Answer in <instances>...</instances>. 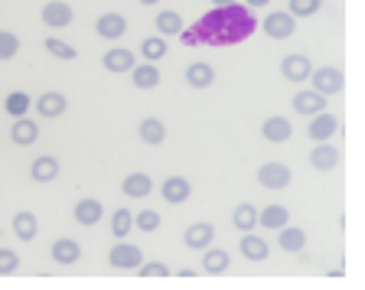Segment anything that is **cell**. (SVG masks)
<instances>
[{
  "label": "cell",
  "instance_id": "cell-1",
  "mask_svg": "<svg viewBox=\"0 0 365 290\" xmlns=\"http://www.w3.org/2000/svg\"><path fill=\"white\" fill-rule=\"evenodd\" d=\"M258 30V16L251 14V7L245 4H225V7H212V14H205L192 30L182 26L176 36H182V46H238L251 33Z\"/></svg>",
  "mask_w": 365,
  "mask_h": 290
},
{
  "label": "cell",
  "instance_id": "cell-2",
  "mask_svg": "<svg viewBox=\"0 0 365 290\" xmlns=\"http://www.w3.org/2000/svg\"><path fill=\"white\" fill-rule=\"evenodd\" d=\"M140 261H144V252H140L137 244H128L124 238H118V244L108 252V264H111L114 271H137Z\"/></svg>",
  "mask_w": 365,
  "mask_h": 290
},
{
  "label": "cell",
  "instance_id": "cell-3",
  "mask_svg": "<svg viewBox=\"0 0 365 290\" xmlns=\"http://www.w3.org/2000/svg\"><path fill=\"white\" fill-rule=\"evenodd\" d=\"M261 30H264L267 39H290L297 33V16L287 14V10H274L261 20Z\"/></svg>",
  "mask_w": 365,
  "mask_h": 290
},
{
  "label": "cell",
  "instance_id": "cell-4",
  "mask_svg": "<svg viewBox=\"0 0 365 290\" xmlns=\"http://www.w3.org/2000/svg\"><path fill=\"white\" fill-rule=\"evenodd\" d=\"M310 78H313V88L319 95H327V98H333V95H339L346 88V76L336 66H319V69L310 72Z\"/></svg>",
  "mask_w": 365,
  "mask_h": 290
},
{
  "label": "cell",
  "instance_id": "cell-5",
  "mask_svg": "<svg viewBox=\"0 0 365 290\" xmlns=\"http://www.w3.org/2000/svg\"><path fill=\"white\" fill-rule=\"evenodd\" d=\"M290 180H294V173H290L287 163L267 160V163H261V170H258V183L264 186V190H287Z\"/></svg>",
  "mask_w": 365,
  "mask_h": 290
},
{
  "label": "cell",
  "instance_id": "cell-6",
  "mask_svg": "<svg viewBox=\"0 0 365 290\" xmlns=\"http://www.w3.org/2000/svg\"><path fill=\"white\" fill-rule=\"evenodd\" d=\"M339 147L329 144V140H319V144H313L310 150V167L317 170V173H333L336 167H339Z\"/></svg>",
  "mask_w": 365,
  "mask_h": 290
},
{
  "label": "cell",
  "instance_id": "cell-7",
  "mask_svg": "<svg viewBox=\"0 0 365 290\" xmlns=\"http://www.w3.org/2000/svg\"><path fill=\"white\" fill-rule=\"evenodd\" d=\"M336 130H339V118H336L333 111H319V115H313L310 124H307V138H310L313 144H319V140H333Z\"/></svg>",
  "mask_w": 365,
  "mask_h": 290
},
{
  "label": "cell",
  "instance_id": "cell-8",
  "mask_svg": "<svg viewBox=\"0 0 365 290\" xmlns=\"http://www.w3.org/2000/svg\"><path fill=\"white\" fill-rule=\"evenodd\" d=\"M72 20H76V10H72V4H66V0H49L43 7V24L49 26V30H66Z\"/></svg>",
  "mask_w": 365,
  "mask_h": 290
},
{
  "label": "cell",
  "instance_id": "cell-9",
  "mask_svg": "<svg viewBox=\"0 0 365 290\" xmlns=\"http://www.w3.org/2000/svg\"><path fill=\"white\" fill-rule=\"evenodd\" d=\"M310 72H313V62L307 59L304 53H290V56H284L281 59V76L287 78V82H294V85L307 82Z\"/></svg>",
  "mask_w": 365,
  "mask_h": 290
},
{
  "label": "cell",
  "instance_id": "cell-10",
  "mask_svg": "<svg viewBox=\"0 0 365 290\" xmlns=\"http://www.w3.org/2000/svg\"><path fill=\"white\" fill-rule=\"evenodd\" d=\"M215 242V225L212 222H192L190 229L182 232V244L190 248V252H202L209 244Z\"/></svg>",
  "mask_w": 365,
  "mask_h": 290
},
{
  "label": "cell",
  "instance_id": "cell-11",
  "mask_svg": "<svg viewBox=\"0 0 365 290\" xmlns=\"http://www.w3.org/2000/svg\"><path fill=\"white\" fill-rule=\"evenodd\" d=\"M261 138H264L267 144H287V140L294 138V124L281 115H271L261 124Z\"/></svg>",
  "mask_w": 365,
  "mask_h": 290
},
{
  "label": "cell",
  "instance_id": "cell-12",
  "mask_svg": "<svg viewBox=\"0 0 365 290\" xmlns=\"http://www.w3.org/2000/svg\"><path fill=\"white\" fill-rule=\"evenodd\" d=\"M160 196L167 199L170 206H182V202L192 196V183L182 180V176H167V180L160 183Z\"/></svg>",
  "mask_w": 365,
  "mask_h": 290
},
{
  "label": "cell",
  "instance_id": "cell-13",
  "mask_svg": "<svg viewBox=\"0 0 365 290\" xmlns=\"http://www.w3.org/2000/svg\"><path fill=\"white\" fill-rule=\"evenodd\" d=\"M76 222L78 225H85V229H91V225H98L101 219H105V206H101V199H95V196H85V199H78L76 202Z\"/></svg>",
  "mask_w": 365,
  "mask_h": 290
},
{
  "label": "cell",
  "instance_id": "cell-14",
  "mask_svg": "<svg viewBox=\"0 0 365 290\" xmlns=\"http://www.w3.org/2000/svg\"><path fill=\"white\" fill-rule=\"evenodd\" d=\"M101 66H105L111 76H121V72H130L137 66V56L130 53V49L118 46V49H108V53L101 56Z\"/></svg>",
  "mask_w": 365,
  "mask_h": 290
},
{
  "label": "cell",
  "instance_id": "cell-15",
  "mask_svg": "<svg viewBox=\"0 0 365 290\" xmlns=\"http://www.w3.org/2000/svg\"><path fill=\"white\" fill-rule=\"evenodd\" d=\"M49 254H53L56 264L68 267V264H76V261L82 258V244H78L76 238H56V242L49 244Z\"/></svg>",
  "mask_w": 365,
  "mask_h": 290
},
{
  "label": "cell",
  "instance_id": "cell-16",
  "mask_svg": "<svg viewBox=\"0 0 365 290\" xmlns=\"http://www.w3.org/2000/svg\"><path fill=\"white\" fill-rule=\"evenodd\" d=\"M10 140L16 147H33L39 140V124L33 118H14V128H10Z\"/></svg>",
  "mask_w": 365,
  "mask_h": 290
},
{
  "label": "cell",
  "instance_id": "cell-17",
  "mask_svg": "<svg viewBox=\"0 0 365 290\" xmlns=\"http://www.w3.org/2000/svg\"><path fill=\"white\" fill-rule=\"evenodd\" d=\"M130 82H134L137 92H153L160 85V69H157V62H140V66H134L130 69Z\"/></svg>",
  "mask_w": 365,
  "mask_h": 290
},
{
  "label": "cell",
  "instance_id": "cell-18",
  "mask_svg": "<svg viewBox=\"0 0 365 290\" xmlns=\"http://www.w3.org/2000/svg\"><path fill=\"white\" fill-rule=\"evenodd\" d=\"M294 111L304 118H313L319 115V111H327V95H319L317 88H310V92H297L294 95Z\"/></svg>",
  "mask_w": 365,
  "mask_h": 290
},
{
  "label": "cell",
  "instance_id": "cell-19",
  "mask_svg": "<svg viewBox=\"0 0 365 290\" xmlns=\"http://www.w3.org/2000/svg\"><path fill=\"white\" fill-rule=\"evenodd\" d=\"M66 108H68V98L62 92H43L36 98V111L39 118H49V121H56V118L66 115Z\"/></svg>",
  "mask_w": 365,
  "mask_h": 290
},
{
  "label": "cell",
  "instance_id": "cell-20",
  "mask_svg": "<svg viewBox=\"0 0 365 290\" xmlns=\"http://www.w3.org/2000/svg\"><path fill=\"white\" fill-rule=\"evenodd\" d=\"M238 248H242L245 261H267V254H271V244H267L261 235H255V232H242Z\"/></svg>",
  "mask_w": 365,
  "mask_h": 290
},
{
  "label": "cell",
  "instance_id": "cell-21",
  "mask_svg": "<svg viewBox=\"0 0 365 290\" xmlns=\"http://www.w3.org/2000/svg\"><path fill=\"white\" fill-rule=\"evenodd\" d=\"M95 33L101 39H121L128 33V20H124V14H101L95 20Z\"/></svg>",
  "mask_w": 365,
  "mask_h": 290
},
{
  "label": "cell",
  "instance_id": "cell-22",
  "mask_svg": "<svg viewBox=\"0 0 365 290\" xmlns=\"http://www.w3.org/2000/svg\"><path fill=\"white\" fill-rule=\"evenodd\" d=\"M121 192L130 199H147L153 192V180L147 173H140V170H134V173H128L121 180Z\"/></svg>",
  "mask_w": 365,
  "mask_h": 290
},
{
  "label": "cell",
  "instance_id": "cell-23",
  "mask_svg": "<svg viewBox=\"0 0 365 290\" xmlns=\"http://www.w3.org/2000/svg\"><path fill=\"white\" fill-rule=\"evenodd\" d=\"M137 138L144 140L147 147L167 144V124L160 121V118H144V121L137 124Z\"/></svg>",
  "mask_w": 365,
  "mask_h": 290
},
{
  "label": "cell",
  "instance_id": "cell-24",
  "mask_svg": "<svg viewBox=\"0 0 365 290\" xmlns=\"http://www.w3.org/2000/svg\"><path fill=\"white\" fill-rule=\"evenodd\" d=\"M56 176H59V160H56L53 153H43V157H36V160L30 163L33 183H53Z\"/></svg>",
  "mask_w": 365,
  "mask_h": 290
},
{
  "label": "cell",
  "instance_id": "cell-25",
  "mask_svg": "<svg viewBox=\"0 0 365 290\" xmlns=\"http://www.w3.org/2000/svg\"><path fill=\"white\" fill-rule=\"evenodd\" d=\"M287 222H290V209L281 206V202H271V206H264L258 212V225H261V229L277 232V229H284Z\"/></svg>",
  "mask_w": 365,
  "mask_h": 290
},
{
  "label": "cell",
  "instance_id": "cell-26",
  "mask_svg": "<svg viewBox=\"0 0 365 290\" xmlns=\"http://www.w3.org/2000/svg\"><path fill=\"white\" fill-rule=\"evenodd\" d=\"M228 264H232V254L228 252H222V248H202V271L205 274L219 277L228 271Z\"/></svg>",
  "mask_w": 365,
  "mask_h": 290
},
{
  "label": "cell",
  "instance_id": "cell-27",
  "mask_svg": "<svg viewBox=\"0 0 365 290\" xmlns=\"http://www.w3.org/2000/svg\"><path fill=\"white\" fill-rule=\"evenodd\" d=\"M277 244L290 254H300L307 248V232L297 225H284V229H277Z\"/></svg>",
  "mask_w": 365,
  "mask_h": 290
},
{
  "label": "cell",
  "instance_id": "cell-28",
  "mask_svg": "<svg viewBox=\"0 0 365 290\" xmlns=\"http://www.w3.org/2000/svg\"><path fill=\"white\" fill-rule=\"evenodd\" d=\"M215 82V69L209 62H190L186 66V85L190 88H209Z\"/></svg>",
  "mask_w": 365,
  "mask_h": 290
},
{
  "label": "cell",
  "instance_id": "cell-29",
  "mask_svg": "<svg viewBox=\"0 0 365 290\" xmlns=\"http://www.w3.org/2000/svg\"><path fill=\"white\" fill-rule=\"evenodd\" d=\"M153 26H157V36H176L182 30V14L176 10H160L153 16Z\"/></svg>",
  "mask_w": 365,
  "mask_h": 290
},
{
  "label": "cell",
  "instance_id": "cell-30",
  "mask_svg": "<svg viewBox=\"0 0 365 290\" xmlns=\"http://www.w3.org/2000/svg\"><path fill=\"white\" fill-rule=\"evenodd\" d=\"M14 232L20 242H33L39 235V219L33 212H16L14 215Z\"/></svg>",
  "mask_w": 365,
  "mask_h": 290
},
{
  "label": "cell",
  "instance_id": "cell-31",
  "mask_svg": "<svg viewBox=\"0 0 365 290\" xmlns=\"http://www.w3.org/2000/svg\"><path fill=\"white\" fill-rule=\"evenodd\" d=\"M232 225H235L238 232H255L258 229V209L251 206V202L235 206V212H232Z\"/></svg>",
  "mask_w": 365,
  "mask_h": 290
},
{
  "label": "cell",
  "instance_id": "cell-32",
  "mask_svg": "<svg viewBox=\"0 0 365 290\" xmlns=\"http://www.w3.org/2000/svg\"><path fill=\"white\" fill-rule=\"evenodd\" d=\"M43 46H46V53L53 56V59H62V62H76V59H78V49L68 46L66 39L49 36V39H43Z\"/></svg>",
  "mask_w": 365,
  "mask_h": 290
},
{
  "label": "cell",
  "instance_id": "cell-33",
  "mask_svg": "<svg viewBox=\"0 0 365 290\" xmlns=\"http://www.w3.org/2000/svg\"><path fill=\"white\" fill-rule=\"evenodd\" d=\"M30 108H33V101H30V95L26 92H10L7 98H4V111H7L10 118L30 115Z\"/></svg>",
  "mask_w": 365,
  "mask_h": 290
},
{
  "label": "cell",
  "instance_id": "cell-34",
  "mask_svg": "<svg viewBox=\"0 0 365 290\" xmlns=\"http://www.w3.org/2000/svg\"><path fill=\"white\" fill-rule=\"evenodd\" d=\"M130 229H134V215H130V209H114L111 212V235L114 238H128Z\"/></svg>",
  "mask_w": 365,
  "mask_h": 290
},
{
  "label": "cell",
  "instance_id": "cell-35",
  "mask_svg": "<svg viewBox=\"0 0 365 290\" xmlns=\"http://www.w3.org/2000/svg\"><path fill=\"white\" fill-rule=\"evenodd\" d=\"M167 53H170V46H167V39L163 36H150V39L140 43V56H144L147 62H160Z\"/></svg>",
  "mask_w": 365,
  "mask_h": 290
},
{
  "label": "cell",
  "instance_id": "cell-36",
  "mask_svg": "<svg viewBox=\"0 0 365 290\" xmlns=\"http://www.w3.org/2000/svg\"><path fill=\"white\" fill-rule=\"evenodd\" d=\"M323 10V0H287V14H294L297 20L300 16H313Z\"/></svg>",
  "mask_w": 365,
  "mask_h": 290
},
{
  "label": "cell",
  "instance_id": "cell-37",
  "mask_svg": "<svg viewBox=\"0 0 365 290\" xmlns=\"http://www.w3.org/2000/svg\"><path fill=\"white\" fill-rule=\"evenodd\" d=\"M16 53H20V39H16V33L0 30V62L16 59Z\"/></svg>",
  "mask_w": 365,
  "mask_h": 290
},
{
  "label": "cell",
  "instance_id": "cell-38",
  "mask_svg": "<svg viewBox=\"0 0 365 290\" xmlns=\"http://www.w3.org/2000/svg\"><path fill=\"white\" fill-rule=\"evenodd\" d=\"M16 267H20V254H16L14 248H4V244H0V277L16 274Z\"/></svg>",
  "mask_w": 365,
  "mask_h": 290
},
{
  "label": "cell",
  "instance_id": "cell-39",
  "mask_svg": "<svg viewBox=\"0 0 365 290\" xmlns=\"http://www.w3.org/2000/svg\"><path fill=\"white\" fill-rule=\"evenodd\" d=\"M160 222H163V219H160V212H153V209H144V212L134 215V225H137L140 232H157Z\"/></svg>",
  "mask_w": 365,
  "mask_h": 290
},
{
  "label": "cell",
  "instance_id": "cell-40",
  "mask_svg": "<svg viewBox=\"0 0 365 290\" xmlns=\"http://www.w3.org/2000/svg\"><path fill=\"white\" fill-rule=\"evenodd\" d=\"M137 274L140 277H170V267L163 264V261H140Z\"/></svg>",
  "mask_w": 365,
  "mask_h": 290
},
{
  "label": "cell",
  "instance_id": "cell-41",
  "mask_svg": "<svg viewBox=\"0 0 365 290\" xmlns=\"http://www.w3.org/2000/svg\"><path fill=\"white\" fill-rule=\"evenodd\" d=\"M245 7H251V10H261V7H267V4H271V0H242Z\"/></svg>",
  "mask_w": 365,
  "mask_h": 290
},
{
  "label": "cell",
  "instance_id": "cell-42",
  "mask_svg": "<svg viewBox=\"0 0 365 290\" xmlns=\"http://www.w3.org/2000/svg\"><path fill=\"white\" fill-rule=\"evenodd\" d=\"M137 4H140V7H157L160 0H137Z\"/></svg>",
  "mask_w": 365,
  "mask_h": 290
},
{
  "label": "cell",
  "instance_id": "cell-43",
  "mask_svg": "<svg viewBox=\"0 0 365 290\" xmlns=\"http://www.w3.org/2000/svg\"><path fill=\"white\" fill-rule=\"evenodd\" d=\"M225 4H235V0H212V7H225Z\"/></svg>",
  "mask_w": 365,
  "mask_h": 290
}]
</instances>
